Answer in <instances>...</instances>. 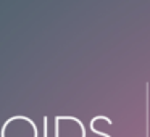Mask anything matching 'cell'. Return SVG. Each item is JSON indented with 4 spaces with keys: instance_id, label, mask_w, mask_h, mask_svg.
Wrapping results in <instances>:
<instances>
[{
    "instance_id": "1",
    "label": "cell",
    "mask_w": 150,
    "mask_h": 137,
    "mask_svg": "<svg viewBox=\"0 0 150 137\" xmlns=\"http://www.w3.org/2000/svg\"><path fill=\"white\" fill-rule=\"evenodd\" d=\"M47 124H49V119H47V116H44V137H47Z\"/></svg>"
}]
</instances>
